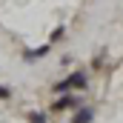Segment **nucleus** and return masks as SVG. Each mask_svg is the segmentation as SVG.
Instances as JSON below:
<instances>
[{"mask_svg": "<svg viewBox=\"0 0 123 123\" xmlns=\"http://www.w3.org/2000/svg\"><path fill=\"white\" fill-rule=\"evenodd\" d=\"M86 83H89V80H86V74H83V72H72L66 80L55 83V89H52V92L57 94V97H60V94H69L72 89H80V92H83V89H86Z\"/></svg>", "mask_w": 123, "mask_h": 123, "instance_id": "f257e3e1", "label": "nucleus"}, {"mask_svg": "<svg viewBox=\"0 0 123 123\" xmlns=\"http://www.w3.org/2000/svg\"><path fill=\"white\" fill-rule=\"evenodd\" d=\"M74 103H77V97H74V94H60V97L52 103V112H66V109H72Z\"/></svg>", "mask_w": 123, "mask_h": 123, "instance_id": "f03ea898", "label": "nucleus"}, {"mask_svg": "<svg viewBox=\"0 0 123 123\" xmlns=\"http://www.w3.org/2000/svg\"><path fill=\"white\" fill-rule=\"evenodd\" d=\"M92 120H94V109H92V106L77 109V115L72 117V123H92Z\"/></svg>", "mask_w": 123, "mask_h": 123, "instance_id": "7ed1b4c3", "label": "nucleus"}, {"mask_svg": "<svg viewBox=\"0 0 123 123\" xmlns=\"http://www.w3.org/2000/svg\"><path fill=\"white\" fill-rule=\"evenodd\" d=\"M49 52H52V43H49V46H40V49H31V52H26V60L43 57V55H49Z\"/></svg>", "mask_w": 123, "mask_h": 123, "instance_id": "20e7f679", "label": "nucleus"}, {"mask_svg": "<svg viewBox=\"0 0 123 123\" xmlns=\"http://www.w3.org/2000/svg\"><path fill=\"white\" fill-rule=\"evenodd\" d=\"M26 117H29V123H49L46 112H26Z\"/></svg>", "mask_w": 123, "mask_h": 123, "instance_id": "39448f33", "label": "nucleus"}, {"mask_svg": "<svg viewBox=\"0 0 123 123\" xmlns=\"http://www.w3.org/2000/svg\"><path fill=\"white\" fill-rule=\"evenodd\" d=\"M63 34H66V29H63V26H57V29L52 31V43H57V40H63Z\"/></svg>", "mask_w": 123, "mask_h": 123, "instance_id": "423d86ee", "label": "nucleus"}, {"mask_svg": "<svg viewBox=\"0 0 123 123\" xmlns=\"http://www.w3.org/2000/svg\"><path fill=\"white\" fill-rule=\"evenodd\" d=\"M12 97V89H6V86H0V100H9Z\"/></svg>", "mask_w": 123, "mask_h": 123, "instance_id": "0eeeda50", "label": "nucleus"}]
</instances>
